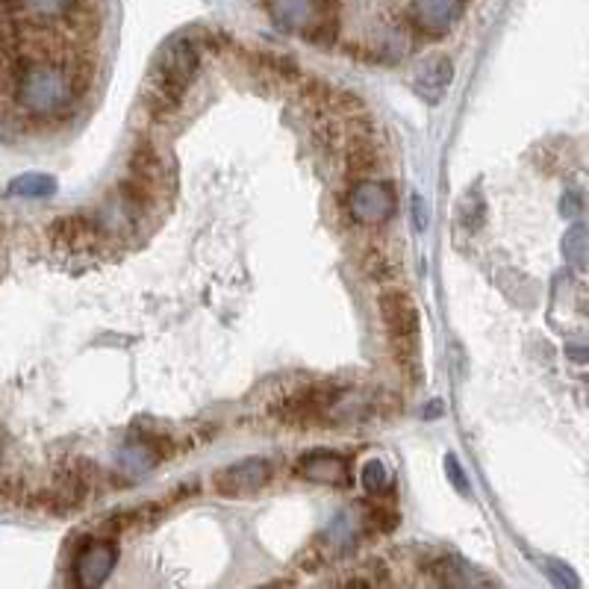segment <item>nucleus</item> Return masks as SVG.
<instances>
[{
  "label": "nucleus",
  "instance_id": "24",
  "mask_svg": "<svg viewBox=\"0 0 589 589\" xmlns=\"http://www.w3.org/2000/svg\"><path fill=\"white\" fill-rule=\"evenodd\" d=\"M581 207H584V201H581V195H578V192H566V195H563V201H560V213L566 215V218H572V215L581 213Z\"/></svg>",
  "mask_w": 589,
  "mask_h": 589
},
{
  "label": "nucleus",
  "instance_id": "11",
  "mask_svg": "<svg viewBox=\"0 0 589 589\" xmlns=\"http://www.w3.org/2000/svg\"><path fill=\"white\" fill-rule=\"evenodd\" d=\"M15 3H18L15 24H27L33 30L71 27L86 12V0H15Z\"/></svg>",
  "mask_w": 589,
  "mask_h": 589
},
{
  "label": "nucleus",
  "instance_id": "17",
  "mask_svg": "<svg viewBox=\"0 0 589 589\" xmlns=\"http://www.w3.org/2000/svg\"><path fill=\"white\" fill-rule=\"evenodd\" d=\"M430 575H433V581H436V584H442V587H475V584H492L489 578L475 575V569L460 566V560H454V557H442L439 563H433Z\"/></svg>",
  "mask_w": 589,
  "mask_h": 589
},
{
  "label": "nucleus",
  "instance_id": "14",
  "mask_svg": "<svg viewBox=\"0 0 589 589\" xmlns=\"http://www.w3.org/2000/svg\"><path fill=\"white\" fill-rule=\"evenodd\" d=\"M451 80H454V62L442 56V59H433L430 65H425V68L419 71L413 89H416V95H419L422 101L439 104V101L445 98Z\"/></svg>",
  "mask_w": 589,
  "mask_h": 589
},
{
  "label": "nucleus",
  "instance_id": "19",
  "mask_svg": "<svg viewBox=\"0 0 589 589\" xmlns=\"http://www.w3.org/2000/svg\"><path fill=\"white\" fill-rule=\"evenodd\" d=\"M545 575L557 584V587H581V578L572 572V566H566L563 560H545Z\"/></svg>",
  "mask_w": 589,
  "mask_h": 589
},
{
  "label": "nucleus",
  "instance_id": "13",
  "mask_svg": "<svg viewBox=\"0 0 589 589\" xmlns=\"http://www.w3.org/2000/svg\"><path fill=\"white\" fill-rule=\"evenodd\" d=\"M295 475H301V478H307V481L313 483H324V486H345V483L351 481L348 460L333 454V451H310V454L298 457Z\"/></svg>",
  "mask_w": 589,
  "mask_h": 589
},
{
  "label": "nucleus",
  "instance_id": "18",
  "mask_svg": "<svg viewBox=\"0 0 589 589\" xmlns=\"http://www.w3.org/2000/svg\"><path fill=\"white\" fill-rule=\"evenodd\" d=\"M360 483H363L366 495L375 498V495H383V492L392 489V475H389V469H386L383 460L372 457V460H366L363 469H360Z\"/></svg>",
  "mask_w": 589,
  "mask_h": 589
},
{
  "label": "nucleus",
  "instance_id": "10",
  "mask_svg": "<svg viewBox=\"0 0 589 589\" xmlns=\"http://www.w3.org/2000/svg\"><path fill=\"white\" fill-rule=\"evenodd\" d=\"M127 177L139 180L142 186L154 189L162 198L171 195L174 171L168 168V162H165V157L160 154V148H157L151 139H145V136H139V139L133 142L130 154H127Z\"/></svg>",
  "mask_w": 589,
  "mask_h": 589
},
{
  "label": "nucleus",
  "instance_id": "25",
  "mask_svg": "<svg viewBox=\"0 0 589 589\" xmlns=\"http://www.w3.org/2000/svg\"><path fill=\"white\" fill-rule=\"evenodd\" d=\"M413 224H416L419 233L428 230V207H425V201H422L419 195L413 198Z\"/></svg>",
  "mask_w": 589,
  "mask_h": 589
},
{
  "label": "nucleus",
  "instance_id": "8",
  "mask_svg": "<svg viewBox=\"0 0 589 589\" xmlns=\"http://www.w3.org/2000/svg\"><path fill=\"white\" fill-rule=\"evenodd\" d=\"M48 242L62 254H80L104 242V230L95 210H80V213H65L54 218L45 230Z\"/></svg>",
  "mask_w": 589,
  "mask_h": 589
},
{
  "label": "nucleus",
  "instance_id": "4",
  "mask_svg": "<svg viewBox=\"0 0 589 589\" xmlns=\"http://www.w3.org/2000/svg\"><path fill=\"white\" fill-rule=\"evenodd\" d=\"M380 319L386 327V339L395 363L410 375L419 372V307L410 292L386 286L377 298Z\"/></svg>",
  "mask_w": 589,
  "mask_h": 589
},
{
  "label": "nucleus",
  "instance_id": "22",
  "mask_svg": "<svg viewBox=\"0 0 589 589\" xmlns=\"http://www.w3.org/2000/svg\"><path fill=\"white\" fill-rule=\"evenodd\" d=\"M584 245H587V227H584V224H578V227H572V230L566 233L563 254H566L569 260H581V251H584Z\"/></svg>",
  "mask_w": 589,
  "mask_h": 589
},
{
  "label": "nucleus",
  "instance_id": "26",
  "mask_svg": "<svg viewBox=\"0 0 589 589\" xmlns=\"http://www.w3.org/2000/svg\"><path fill=\"white\" fill-rule=\"evenodd\" d=\"M566 354H569L575 363H589V345H584V348H581V345H569Z\"/></svg>",
  "mask_w": 589,
  "mask_h": 589
},
{
  "label": "nucleus",
  "instance_id": "12",
  "mask_svg": "<svg viewBox=\"0 0 589 589\" xmlns=\"http://www.w3.org/2000/svg\"><path fill=\"white\" fill-rule=\"evenodd\" d=\"M466 0H410V24L422 36H445L463 15Z\"/></svg>",
  "mask_w": 589,
  "mask_h": 589
},
{
  "label": "nucleus",
  "instance_id": "23",
  "mask_svg": "<svg viewBox=\"0 0 589 589\" xmlns=\"http://www.w3.org/2000/svg\"><path fill=\"white\" fill-rule=\"evenodd\" d=\"M363 268H366V274H369V277H375V280H380V283H386V280L392 277V271H395V268L389 266L386 254H369V257H366V263H363Z\"/></svg>",
  "mask_w": 589,
  "mask_h": 589
},
{
  "label": "nucleus",
  "instance_id": "5",
  "mask_svg": "<svg viewBox=\"0 0 589 589\" xmlns=\"http://www.w3.org/2000/svg\"><path fill=\"white\" fill-rule=\"evenodd\" d=\"M271 21L283 33L330 45L339 33V0H266Z\"/></svg>",
  "mask_w": 589,
  "mask_h": 589
},
{
  "label": "nucleus",
  "instance_id": "16",
  "mask_svg": "<svg viewBox=\"0 0 589 589\" xmlns=\"http://www.w3.org/2000/svg\"><path fill=\"white\" fill-rule=\"evenodd\" d=\"M56 192V177L54 174H39V171H27V174H18L9 180L6 186V195L9 198H51Z\"/></svg>",
  "mask_w": 589,
  "mask_h": 589
},
{
  "label": "nucleus",
  "instance_id": "7",
  "mask_svg": "<svg viewBox=\"0 0 589 589\" xmlns=\"http://www.w3.org/2000/svg\"><path fill=\"white\" fill-rule=\"evenodd\" d=\"M345 207L360 224H383L389 221L398 210V195L392 192L389 183L375 180V177H360L351 183L348 195H345Z\"/></svg>",
  "mask_w": 589,
  "mask_h": 589
},
{
  "label": "nucleus",
  "instance_id": "2",
  "mask_svg": "<svg viewBox=\"0 0 589 589\" xmlns=\"http://www.w3.org/2000/svg\"><path fill=\"white\" fill-rule=\"evenodd\" d=\"M198 68H201V45L195 39L180 36L171 45H165L142 92V107L157 124H168L171 118H177L198 77Z\"/></svg>",
  "mask_w": 589,
  "mask_h": 589
},
{
  "label": "nucleus",
  "instance_id": "21",
  "mask_svg": "<svg viewBox=\"0 0 589 589\" xmlns=\"http://www.w3.org/2000/svg\"><path fill=\"white\" fill-rule=\"evenodd\" d=\"M445 472H448V481H451V486H454L463 498H469L472 486H469V478H466V472H463V466H460V460H457L454 454H448V457H445Z\"/></svg>",
  "mask_w": 589,
  "mask_h": 589
},
{
  "label": "nucleus",
  "instance_id": "1",
  "mask_svg": "<svg viewBox=\"0 0 589 589\" xmlns=\"http://www.w3.org/2000/svg\"><path fill=\"white\" fill-rule=\"evenodd\" d=\"M89 83L92 65H86L80 56L18 48L9 98L27 121H56L83 98Z\"/></svg>",
  "mask_w": 589,
  "mask_h": 589
},
{
  "label": "nucleus",
  "instance_id": "15",
  "mask_svg": "<svg viewBox=\"0 0 589 589\" xmlns=\"http://www.w3.org/2000/svg\"><path fill=\"white\" fill-rule=\"evenodd\" d=\"M345 162H348V174L354 180L360 177H369L375 174L377 165H380V148L375 145V139L369 133H360L348 142L345 148Z\"/></svg>",
  "mask_w": 589,
  "mask_h": 589
},
{
  "label": "nucleus",
  "instance_id": "3",
  "mask_svg": "<svg viewBox=\"0 0 589 589\" xmlns=\"http://www.w3.org/2000/svg\"><path fill=\"white\" fill-rule=\"evenodd\" d=\"M345 392L336 383H301L268 404V416L286 428L307 430L336 422Z\"/></svg>",
  "mask_w": 589,
  "mask_h": 589
},
{
  "label": "nucleus",
  "instance_id": "6",
  "mask_svg": "<svg viewBox=\"0 0 589 589\" xmlns=\"http://www.w3.org/2000/svg\"><path fill=\"white\" fill-rule=\"evenodd\" d=\"M118 542L115 536H86L71 557V584L83 589L104 587L118 566Z\"/></svg>",
  "mask_w": 589,
  "mask_h": 589
},
{
  "label": "nucleus",
  "instance_id": "9",
  "mask_svg": "<svg viewBox=\"0 0 589 589\" xmlns=\"http://www.w3.org/2000/svg\"><path fill=\"white\" fill-rule=\"evenodd\" d=\"M274 478V466L266 457H245L239 463L224 466L221 472H215L213 486L221 498H251L257 492H263Z\"/></svg>",
  "mask_w": 589,
  "mask_h": 589
},
{
  "label": "nucleus",
  "instance_id": "20",
  "mask_svg": "<svg viewBox=\"0 0 589 589\" xmlns=\"http://www.w3.org/2000/svg\"><path fill=\"white\" fill-rule=\"evenodd\" d=\"M460 221L466 224V230H478L483 224V201L478 192H472V195L460 204Z\"/></svg>",
  "mask_w": 589,
  "mask_h": 589
}]
</instances>
